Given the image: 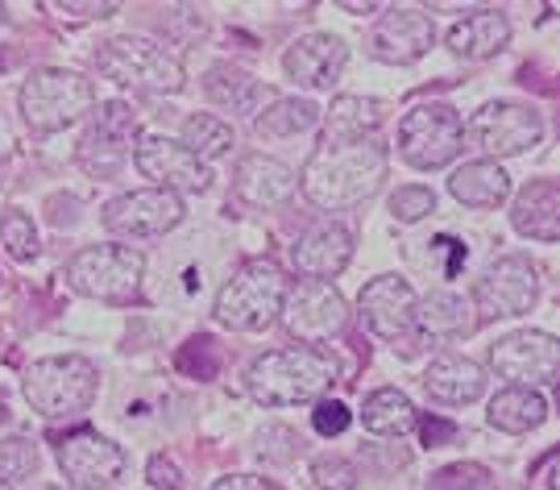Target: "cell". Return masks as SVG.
I'll list each match as a JSON object with an SVG mask.
<instances>
[{"instance_id": "cell-1", "label": "cell", "mask_w": 560, "mask_h": 490, "mask_svg": "<svg viewBox=\"0 0 560 490\" xmlns=\"http://www.w3.org/2000/svg\"><path fill=\"white\" fill-rule=\"evenodd\" d=\"M390 159L374 138L365 142H320V150L303 163L300 191L307 205L320 212H340L361 200H370L382 184H386Z\"/></svg>"}, {"instance_id": "cell-2", "label": "cell", "mask_w": 560, "mask_h": 490, "mask_svg": "<svg viewBox=\"0 0 560 490\" xmlns=\"http://www.w3.org/2000/svg\"><path fill=\"white\" fill-rule=\"evenodd\" d=\"M332 383H337V362L324 349L307 346L270 349V353L254 358L245 370V390H249V399H258L261 408L312 404Z\"/></svg>"}, {"instance_id": "cell-3", "label": "cell", "mask_w": 560, "mask_h": 490, "mask_svg": "<svg viewBox=\"0 0 560 490\" xmlns=\"http://www.w3.org/2000/svg\"><path fill=\"white\" fill-rule=\"evenodd\" d=\"M287 275L270 258H249L237 266V275L221 287L212 316L233 332H261L279 320Z\"/></svg>"}, {"instance_id": "cell-4", "label": "cell", "mask_w": 560, "mask_h": 490, "mask_svg": "<svg viewBox=\"0 0 560 490\" xmlns=\"http://www.w3.org/2000/svg\"><path fill=\"white\" fill-rule=\"evenodd\" d=\"M21 390H25V404L42 411L46 420H71V416H83L96 404L101 378H96V366L88 358L62 353V358L30 362Z\"/></svg>"}, {"instance_id": "cell-5", "label": "cell", "mask_w": 560, "mask_h": 490, "mask_svg": "<svg viewBox=\"0 0 560 490\" xmlns=\"http://www.w3.org/2000/svg\"><path fill=\"white\" fill-rule=\"evenodd\" d=\"M96 71L104 80L120 83V88H138V92H179L183 88L179 55H171L162 42L141 38V34L104 42L96 50Z\"/></svg>"}, {"instance_id": "cell-6", "label": "cell", "mask_w": 560, "mask_h": 490, "mask_svg": "<svg viewBox=\"0 0 560 490\" xmlns=\"http://www.w3.org/2000/svg\"><path fill=\"white\" fill-rule=\"evenodd\" d=\"M21 117L34 133H59L67 125H75L83 113H92L96 88L75 71L62 67H42L21 83Z\"/></svg>"}, {"instance_id": "cell-7", "label": "cell", "mask_w": 560, "mask_h": 490, "mask_svg": "<svg viewBox=\"0 0 560 490\" xmlns=\"http://www.w3.org/2000/svg\"><path fill=\"white\" fill-rule=\"evenodd\" d=\"M465 125L453 104H416L399 121V154L416 171H441L460 154Z\"/></svg>"}, {"instance_id": "cell-8", "label": "cell", "mask_w": 560, "mask_h": 490, "mask_svg": "<svg viewBox=\"0 0 560 490\" xmlns=\"http://www.w3.org/2000/svg\"><path fill=\"white\" fill-rule=\"evenodd\" d=\"M141 270H145V258L129 245H88L67 262V279L80 295L120 304L138 291Z\"/></svg>"}, {"instance_id": "cell-9", "label": "cell", "mask_w": 560, "mask_h": 490, "mask_svg": "<svg viewBox=\"0 0 560 490\" xmlns=\"http://www.w3.org/2000/svg\"><path fill=\"white\" fill-rule=\"evenodd\" d=\"M282 325L287 332L300 341V346L316 349L320 341L337 337L345 320H349V307L340 300V291L332 283H316V279H300L295 287H287L282 295Z\"/></svg>"}, {"instance_id": "cell-10", "label": "cell", "mask_w": 560, "mask_h": 490, "mask_svg": "<svg viewBox=\"0 0 560 490\" xmlns=\"http://www.w3.org/2000/svg\"><path fill=\"white\" fill-rule=\"evenodd\" d=\"M416 287L399 279V275H378L361 287L358 312L365 328L382 337V341H395V346H411L420 332H416Z\"/></svg>"}, {"instance_id": "cell-11", "label": "cell", "mask_w": 560, "mask_h": 490, "mask_svg": "<svg viewBox=\"0 0 560 490\" xmlns=\"http://www.w3.org/2000/svg\"><path fill=\"white\" fill-rule=\"evenodd\" d=\"M557 366H560V346L552 332H540V328H523V332H511L502 337L499 346L490 349V370L515 383V387H548L557 383Z\"/></svg>"}, {"instance_id": "cell-12", "label": "cell", "mask_w": 560, "mask_h": 490, "mask_svg": "<svg viewBox=\"0 0 560 490\" xmlns=\"http://www.w3.org/2000/svg\"><path fill=\"white\" fill-rule=\"evenodd\" d=\"M469 133L490 154V163H494V159H511V154L532 150V145L540 142L544 121L532 104L494 101V104H481L478 113H474Z\"/></svg>"}, {"instance_id": "cell-13", "label": "cell", "mask_w": 560, "mask_h": 490, "mask_svg": "<svg viewBox=\"0 0 560 490\" xmlns=\"http://www.w3.org/2000/svg\"><path fill=\"white\" fill-rule=\"evenodd\" d=\"M474 300L486 316H523L540 300V270L523 254H506L478 279Z\"/></svg>"}, {"instance_id": "cell-14", "label": "cell", "mask_w": 560, "mask_h": 490, "mask_svg": "<svg viewBox=\"0 0 560 490\" xmlns=\"http://www.w3.org/2000/svg\"><path fill=\"white\" fill-rule=\"evenodd\" d=\"M133 142H138V113L125 101H108L101 104V113H96V121L88 129V138L80 142V163L96 179H108V175H117L120 166H125Z\"/></svg>"}, {"instance_id": "cell-15", "label": "cell", "mask_w": 560, "mask_h": 490, "mask_svg": "<svg viewBox=\"0 0 560 490\" xmlns=\"http://www.w3.org/2000/svg\"><path fill=\"white\" fill-rule=\"evenodd\" d=\"M183 221V196L162 187H141L129 196H117L104 208V229L120 237H162Z\"/></svg>"}, {"instance_id": "cell-16", "label": "cell", "mask_w": 560, "mask_h": 490, "mask_svg": "<svg viewBox=\"0 0 560 490\" xmlns=\"http://www.w3.org/2000/svg\"><path fill=\"white\" fill-rule=\"evenodd\" d=\"M133 163L145 179H154V187L175 191V196L179 191H208V184H212L208 166L196 154H187L183 142H171L162 133H141L133 142Z\"/></svg>"}, {"instance_id": "cell-17", "label": "cell", "mask_w": 560, "mask_h": 490, "mask_svg": "<svg viewBox=\"0 0 560 490\" xmlns=\"http://www.w3.org/2000/svg\"><path fill=\"white\" fill-rule=\"evenodd\" d=\"M125 466H129L125 450L96 436V432H75V436H62L59 441V470L75 490L117 487Z\"/></svg>"}, {"instance_id": "cell-18", "label": "cell", "mask_w": 560, "mask_h": 490, "mask_svg": "<svg viewBox=\"0 0 560 490\" xmlns=\"http://www.w3.org/2000/svg\"><path fill=\"white\" fill-rule=\"evenodd\" d=\"M436 42V25L420 9H390L370 34V55L390 67L420 62Z\"/></svg>"}, {"instance_id": "cell-19", "label": "cell", "mask_w": 560, "mask_h": 490, "mask_svg": "<svg viewBox=\"0 0 560 490\" xmlns=\"http://www.w3.org/2000/svg\"><path fill=\"white\" fill-rule=\"evenodd\" d=\"M353 258V233L337 221H320V225L303 229L300 242L291 245V262L303 279L328 283L332 275H340Z\"/></svg>"}, {"instance_id": "cell-20", "label": "cell", "mask_w": 560, "mask_h": 490, "mask_svg": "<svg viewBox=\"0 0 560 490\" xmlns=\"http://www.w3.org/2000/svg\"><path fill=\"white\" fill-rule=\"evenodd\" d=\"M345 62H349V46L337 34H307V38H300L287 50L282 67L307 92H328L340 80Z\"/></svg>"}, {"instance_id": "cell-21", "label": "cell", "mask_w": 560, "mask_h": 490, "mask_svg": "<svg viewBox=\"0 0 560 490\" xmlns=\"http://www.w3.org/2000/svg\"><path fill=\"white\" fill-rule=\"evenodd\" d=\"M233 187L245 205L254 208H275L282 205L291 191H295V175L291 166H282L279 159H266V154H245L237 163Z\"/></svg>"}, {"instance_id": "cell-22", "label": "cell", "mask_w": 560, "mask_h": 490, "mask_svg": "<svg viewBox=\"0 0 560 490\" xmlns=\"http://www.w3.org/2000/svg\"><path fill=\"white\" fill-rule=\"evenodd\" d=\"M423 390H428L436 404L465 408V404L481 399V390H486V370H481L478 362H469V358L444 353V358H436V362L428 366V374H423Z\"/></svg>"}, {"instance_id": "cell-23", "label": "cell", "mask_w": 560, "mask_h": 490, "mask_svg": "<svg viewBox=\"0 0 560 490\" xmlns=\"http://www.w3.org/2000/svg\"><path fill=\"white\" fill-rule=\"evenodd\" d=\"M506 42H511V21L502 18L499 9H478L448 30V50L469 62L494 59Z\"/></svg>"}, {"instance_id": "cell-24", "label": "cell", "mask_w": 560, "mask_h": 490, "mask_svg": "<svg viewBox=\"0 0 560 490\" xmlns=\"http://www.w3.org/2000/svg\"><path fill=\"white\" fill-rule=\"evenodd\" d=\"M511 221L532 242H557L560 237V187L552 179H536L520 191L511 208Z\"/></svg>"}, {"instance_id": "cell-25", "label": "cell", "mask_w": 560, "mask_h": 490, "mask_svg": "<svg viewBox=\"0 0 560 490\" xmlns=\"http://www.w3.org/2000/svg\"><path fill=\"white\" fill-rule=\"evenodd\" d=\"M203 88H208V96L221 104V108H229V113H245V117H258L266 104L279 101L266 83L254 80V75L241 71V67H229V62H217V67L208 71Z\"/></svg>"}, {"instance_id": "cell-26", "label": "cell", "mask_w": 560, "mask_h": 490, "mask_svg": "<svg viewBox=\"0 0 560 490\" xmlns=\"http://www.w3.org/2000/svg\"><path fill=\"white\" fill-rule=\"evenodd\" d=\"M448 191H453V200L465 208H499L502 200L511 196V175H506L499 163L478 159V163H465L460 171H453Z\"/></svg>"}, {"instance_id": "cell-27", "label": "cell", "mask_w": 560, "mask_h": 490, "mask_svg": "<svg viewBox=\"0 0 560 490\" xmlns=\"http://www.w3.org/2000/svg\"><path fill=\"white\" fill-rule=\"evenodd\" d=\"M386 121V104L370 96H337L324 117V142H365Z\"/></svg>"}, {"instance_id": "cell-28", "label": "cell", "mask_w": 560, "mask_h": 490, "mask_svg": "<svg viewBox=\"0 0 560 490\" xmlns=\"http://www.w3.org/2000/svg\"><path fill=\"white\" fill-rule=\"evenodd\" d=\"M474 328V312H469V300H460L453 291H441V295H428L416 304V332L420 337H432V341H453V337H465Z\"/></svg>"}, {"instance_id": "cell-29", "label": "cell", "mask_w": 560, "mask_h": 490, "mask_svg": "<svg viewBox=\"0 0 560 490\" xmlns=\"http://www.w3.org/2000/svg\"><path fill=\"white\" fill-rule=\"evenodd\" d=\"M486 420H490V429H499V432H532L548 420V404H544L540 390L506 387L490 399Z\"/></svg>"}, {"instance_id": "cell-30", "label": "cell", "mask_w": 560, "mask_h": 490, "mask_svg": "<svg viewBox=\"0 0 560 490\" xmlns=\"http://www.w3.org/2000/svg\"><path fill=\"white\" fill-rule=\"evenodd\" d=\"M361 424L374 432V436H402V432L416 429V408L411 399L395 387H382L374 395H365L361 404Z\"/></svg>"}, {"instance_id": "cell-31", "label": "cell", "mask_w": 560, "mask_h": 490, "mask_svg": "<svg viewBox=\"0 0 560 490\" xmlns=\"http://www.w3.org/2000/svg\"><path fill=\"white\" fill-rule=\"evenodd\" d=\"M320 121V108L312 101H270L261 108L258 117H254V133L258 138H295L303 129H312V125Z\"/></svg>"}, {"instance_id": "cell-32", "label": "cell", "mask_w": 560, "mask_h": 490, "mask_svg": "<svg viewBox=\"0 0 560 490\" xmlns=\"http://www.w3.org/2000/svg\"><path fill=\"white\" fill-rule=\"evenodd\" d=\"M229 145H233V125L221 121V117H212V113H191V117L183 121V150L196 154L203 166L212 163V159H221V154H229Z\"/></svg>"}, {"instance_id": "cell-33", "label": "cell", "mask_w": 560, "mask_h": 490, "mask_svg": "<svg viewBox=\"0 0 560 490\" xmlns=\"http://www.w3.org/2000/svg\"><path fill=\"white\" fill-rule=\"evenodd\" d=\"M34 470H38V450H34L25 436L0 441V490L21 487Z\"/></svg>"}, {"instance_id": "cell-34", "label": "cell", "mask_w": 560, "mask_h": 490, "mask_svg": "<svg viewBox=\"0 0 560 490\" xmlns=\"http://www.w3.org/2000/svg\"><path fill=\"white\" fill-rule=\"evenodd\" d=\"M0 242H4V249H9L18 262H30V258L38 254V229H34V221H30L21 208H9V212L0 217Z\"/></svg>"}, {"instance_id": "cell-35", "label": "cell", "mask_w": 560, "mask_h": 490, "mask_svg": "<svg viewBox=\"0 0 560 490\" xmlns=\"http://www.w3.org/2000/svg\"><path fill=\"white\" fill-rule=\"evenodd\" d=\"M432 208H436V196L428 187H395V196H390V217L402 221V225L423 221Z\"/></svg>"}, {"instance_id": "cell-36", "label": "cell", "mask_w": 560, "mask_h": 490, "mask_svg": "<svg viewBox=\"0 0 560 490\" xmlns=\"http://www.w3.org/2000/svg\"><path fill=\"white\" fill-rule=\"evenodd\" d=\"M312 478H316V490H358V466L345 457H316Z\"/></svg>"}, {"instance_id": "cell-37", "label": "cell", "mask_w": 560, "mask_h": 490, "mask_svg": "<svg viewBox=\"0 0 560 490\" xmlns=\"http://www.w3.org/2000/svg\"><path fill=\"white\" fill-rule=\"evenodd\" d=\"M428 490H490V474L474 462H465V466H448V470L436 474L428 482Z\"/></svg>"}, {"instance_id": "cell-38", "label": "cell", "mask_w": 560, "mask_h": 490, "mask_svg": "<svg viewBox=\"0 0 560 490\" xmlns=\"http://www.w3.org/2000/svg\"><path fill=\"white\" fill-rule=\"evenodd\" d=\"M217 366H221V358H217V346H212L208 337L191 341V346L179 353V370L196 374V378H212V374H217Z\"/></svg>"}, {"instance_id": "cell-39", "label": "cell", "mask_w": 560, "mask_h": 490, "mask_svg": "<svg viewBox=\"0 0 560 490\" xmlns=\"http://www.w3.org/2000/svg\"><path fill=\"white\" fill-rule=\"evenodd\" d=\"M349 420H353V411L345 408L340 399H324V404H316V411H312V424H316L320 436H340V432L349 429Z\"/></svg>"}, {"instance_id": "cell-40", "label": "cell", "mask_w": 560, "mask_h": 490, "mask_svg": "<svg viewBox=\"0 0 560 490\" xmlns=\"http://www.w3.org/2000/svg\"><path fill=\"white\" fill-rule=\"evenodd\" d=\"M145 474H150V482H154V487H162V490H187L183 474L175 470V462H171V457H162V453H154V457H150Z\"/></svg>"}, {"instance_id": "cell-41", "label": "cell", "mask_w": 560, "mask_h": 490, "mask_svg": "<svg viewBox=\"0 0 560 490\" xmlns=\"http://www.w3.org/2000/svg\"><path fill=\"white\" fill-rule=\"evenodd\" d=\"M432 249H436V254H444V266H441L444 279H457L460 266H465V245H460L457 237H436V242H432Z\"/></svg>"}, {"instance_id": "cell-42", "label": "cell", "mask_w": 560, "mask_h": 490, "mask_svg": "<svg viewBox=\"0 0 560 490\" xmlns=\"http://www.w3.org/2000/svg\"><path fill=\"white\" fill-rule=\"evenodd\" d=\"M420 436L428 450H436V445H448L453 436H457V424H448V420H436V416H423L420 420Z\"/></svg>"}, {"instance_id": "cell-43", "label": "cell", "mask_w": 560, "mask_h": 490, "mask_svg": "<svg viewBox=\"0 0 560 490\" xmlns=\"http://www.w3.org/2000/svg\"><path fill=\"white\" fill-rule=\"evenodd\" d=\"M46 9H55V13H67V18H80V21L108 18V13H117V4H113V0H101V4H46Z\"/></svg>"}, {"instance_id": "cell-44", "label": "cell", "mask_w": 560, "mask_h": 490, "mask_svg": "<svg viewBox=\"0 0 560 490\" xmlns=\"http://www.w3.org/2000/svg\"><path fill=\"white\" fill-rule=\"evenodd\" d=\"M212 490H282V487H275L270 478H254V474H229Z\"/></svg>"}, {"instance_id": "cell-45", "label": "cell", "mask_w": 560, "mask_h": 490, "mask_svg": "<svg viewBox=\"0 0 560 490\" xmlns=\"http://www.w3.org/2000/svg\"><path fill=\"white\" fill-rule=\"evenodd\" d=\"M340 9H345V13H374V9H382V4H353V0H345Z\"/></svg>"}]
</instances>
